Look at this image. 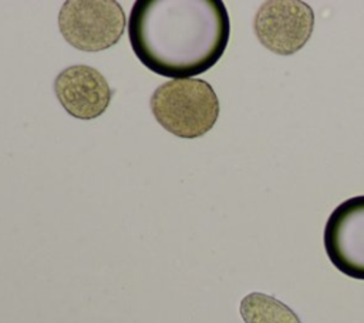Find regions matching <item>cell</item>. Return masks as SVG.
Segmentation results:
<instances>
[{"label": "cell", "instance_id": "cell-1", "mask_svg": "<svg viewBox=\"0 0 364 323\" xmlns=\"http://www.w3.org/2000/svg\"><path fill=\"white\" fill-rule=\"evenodd\" d=\"M230 36L220 0H136L128 37L136 58L151 71L175 80L213 67Z\"/></svg>", "mask_w": 364, "mask_h": 323}, {"label": "cell", "instance_id": "cell-2", "mask_svg": "<svg viewBox=\"0 0 364 323\" xmlns=\"http://www.w3.org/2000/svg\"><path fill=\"white\" fill-rule=\"evenodd\" d=\"M149 104L161 127L179 138L205 135L219 117L216 92L200 78L166 81L154 91Z\"/></svg>", "mask_w": 364, "mask_h": 323}, {"label": "cell", "instance_id": "cell-3", "mask_svg": "<svg viewBox=\"0 0 364 323\" xmlns=\"http://www.w3.org/2000/svg\"><path fill=\"white\" fill-rule=\"evenodd\" d=\"M58 28L74 48L97 53L119 41L125 13L115 0H67L58 13Z\"/></svg>", "mask_w": 364, "mask_h": 323}, {"label": "cell", "instance_id": "cell-4", "mask_svg": "<svg viewBox=\"0 0 364 323\" xmlns=\"http://www.w3.org/2000/svg\"><path fill=\"white\" fill-rule=\"evenodd\" d=\"M314 27L313 9L300 0H269L256 11L257 40L272 53L291 55L301 50Z\"/></svg>", "mask_w": 364, "mask_h": 323}, {"label": "cell", "instance_id": "cell-5", "mask_svg": "<svg viewBox=\"0 0 364 323\" xmlns=\"http://www.w3.org/2000/svg\"><path fill=\"white\" fill-rule=\"evenodd\" d=\"M324 248L344 275L364 280V195L341 202L324 228Z\"/></svg>", "mask_w": 364, "mask_h": 323}, {"label": "cell", "instance_id": "cell-6", "mask_svg": "<svg viewBox=\"0 0 364 323\" xmlns=\"http://www.w3.org/2000/svg\"><path fill=\"white\" fill-rule=\"evenodd\" d=\"M54 92L63 108L82 121L104 114L112 95L104 75L85 64L70 65L60 71L54 81Z\"/></svg>", "mask_w": 364, "mask_h": 323}, {"label": "cell", "instance_id": "cell-7", "mask_svg": "<svg viewBox=\"0 0 364 323\" xmlns=\"http://www.w3.org/2000/svg\"><path fill=\"white\" fill-rule=\"evenodd\" d=\"M239 310L245 323H301L289 306L260 292L245 296Z\"/></svg>", "mask_w": 364, "mask_h": 323}]
</instances>
